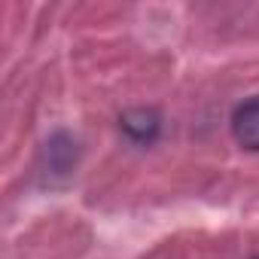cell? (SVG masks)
I'll return each mask as SVG.
<instances>
[{"label": "cell", "mask_w": 259, "mask_h": 259, "mask_svg": "<svg viewBox=\"0 0 259 259\" xmlns=\"http://www.w3.org/2000/svg\"><path fill=\"white\" fill-rule=\"evenodd\" d=\"M119 132L141 147H150L162 135V116L153 107H128L119 116Z\"/></svg>", "instance_id": "cell-1"}, {"label": "cell", "mask_w": 259, "mask_h": 259, "mask_svg": "<svg viewBox=\"0 0 259 259\" xmlns=\"http://www.w3.org/2000/svg\"><path fill=\"white\" fill-rule=\"evenodd\" d=\"M232 138L238 147L259 153V98H250L235 107L232 113Z\"/></svg>", "instance_id": "cell-2"}, {"label": "cell", "mask_w": 259, "mask_h": 259, "mask_svg": "<svg viewBox=\"0 0 259 259\" xmlns=\"http://www.w3.org/2000/svg\"><path fill=\"white\" fill-rule=\"evenodd\" d=\"M43 156H46V174H70L76 165V141L58 132L46 141Z\"/></svg>", "instance_id": "cell-3"}, {"label": "cell", "mask_w": 259, "mask_h": 259, "mask_svg": "<svg viewBox=\"0 0 259 259\" xmlns=\"http://www.w3.org/2000/svg\"><path fill=\"white\" fill-rule=\"evenodd\" d=\"M253 259H259V256H253Z\"/></svg>", "instance_id": "cell-4"}]
</instances>
